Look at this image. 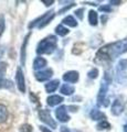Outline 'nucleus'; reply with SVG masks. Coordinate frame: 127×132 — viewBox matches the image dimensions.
Listing matches in <instances>:
<instances>
[{"label":"nucleus","instance_id":"obj_6","mask_svg":"<svg viewBox=\"0 0 127 132\" xmlns=\"http://www.w3.org/2000/svg\"><path fill=\"white\" fill-rule=\"evenodd\" d=\"M125 105H126V101L123 97H118L116 98L115 100L113 101L112 104V108H110V111L114 116H119L123 111L125 109Z\"/></svg>","mask_w":127,"mask_h":132},{"label":"nucleus","instance_id":"obj_9","mask_svg":"<svg viewBox=\"0 0 127 132\" xmlns=\"http://www.w3.org/2000/svg\"><path fill=\"white\" fill-rule=\"evenodd\" d=\"M55 116L60 122H68L70 120V116L68 114L66 107L65 106H60L59 108L55 110Z\"/></svg>","mask_w":127,"mask_h":132},{"label":"nucleus","instance_id":"obj_16","mask_svg":"<svg viewBox=\"0 0 127 132\" xmlns=\"http://www.w3.org/2000/svg\"><path fill=\"white\" fill-rule=\"evenodd\" d=\"M60 92H61V94H63V95L71 96V95H73V93H74V87L71 86L70 84H64V85H62Z\"/></svg>","mask_w":127,"mask_h":132},{"label":"nucleus","instance_id":"obj_31","mask_svg":"<svg viewBox=\"0 0 127 132\" xmlns=\"http://www.w3.org/2000/svg\"><path fill=\"white\" fill-rule=\"evenodd\" d=\"M60 131L61 132H72L71 130L69 129V128H66V127H61V129H60Z\"/></svg>","mask_w":127,"mask_h":132},{"label":"nucleus","instance_id":"obj_4","mask_svg":"<svg viewBox=\"0 0 127 132\" xmlns=\"http://www.w3.org/2000/svg\"><path fill=\"white\" fill-rule=\"evenodd\" d=\"M108 87H109L108 82L105 81L104 79L102 80V85H101L100 92H98V96H97V105L98 106L107 107L109 105V100H108V98L106 97V94L108 92Z\"/></svg>","mask_w":127,"mask_h":132},{"label":"nucleus","instance_id":"obj_29","mask_svg":"<svg viewBox=\"0 0 127 132\" xmlns=\"http://www.w3.org/2000/svg\"><path fill=\"white\" fill-rule=\"evenodd\" d=\"M73 6H74V3H71V5H70V6H68V7H64L62 10H60V11H59V14H62V13H64L65 11H68V10L70 9V8H72Z\"/></svg>","mask_w":127,"mask_h":132},{"label":"nucleus","instance_id":"obj_26","mask_svg":"<svg viewBox=\"0 0 127 132\" xmlns=\"http://www.w3.org/2000/svg\"><path fill=\"white\" fill-rule=\"evenodd\" d=\"M32 127L30 125H28V123H26V125H22L21 127H20V132H32Z\"/></svg>","mask_w":127,"mask_h":132},{"label":"nucleus","instance_id":"obj_22","mask_svg":"<svg viewBox=\"0 0 127 132\" xmlns=\"http://www.w3.org/2000/svg\"><path fill=\"white\" fill-rule=\"evenodd\" d=\"M127 69V60H121L118 63V72H125Z\"/></svg>","mask_w":127,"mask_h":132},{"label":"nucleus","instance_id":"obj_11","mask_svg":"<svg viewBox=\"0 0 127 132\" xmlns=\"http://www.w3.org/2000/svg\"><path fill=\"white\" fill-rule=\"evenodd\" d=\"M62 101H63V97L59 96V95H52V96L48 97V99H47V104L50 107H54L56 105L61 104Z\"/></svg>","mask_w":127,"mask_h":132},{"label":"nucleus","instance_id":"obj_14","mask_svg":"<svg viewBox=\"0 0 127 132\" xmlns=\"http://www.w3.org/2000/svg\"><path fill=\"white\" fill-rule=\"evenodd\" d=\"M89 116H91L92 120H102L103 121V120H105V118H106V116L98 109H93L91 111V113H89Z\"/></svg>","mask_w":127,"mask_h":132},{"label":"nucleus","instance_id":"obj_10","mask_svg":"<svg viewBox=\"0 0 127 132\" xmlns=\"http://www.w3.org/2000/svg\"><path fill=\"white\" fill-rule=\"evenodd\" d=\"M63 80L65 82H69V84H74V82L79 80V73L75 71L66 72L63 75Z\"/></svg>","mask_w":127,"mask_h":132},{"label":"nucleus","instance_id":"obj_8","mask_svg":"<svg viewBox=\"0 0 127 132\" xmlns=\"http://www.w3.org/2000/svg\"><path fill=\"white\" fill-rule=\"evenodd\" d=\"M53 75V71L51 68H46V69H41V71L35 72L34 76L35 79L39 81H46L48 79H50Z\"/></svg>","mask_w":127,"mask_h":132},{"label":"nucleus","instance_id":"obj_2","mask_svg":"<svg viewBox=\"0 0 127 132\" xmlns=\"http://www.w3.org/2000/svg\"><path fill=\"white\" fill-rule=\"evenodd\" d=\"M56 43H58V40L55 36H48L39 42L38 46H36V53L38 54H51L53 51H55Z\"/></svg>","mask_w":127,"mask_h":132},{"label":"nucleus","instance_id":"obj_5","mask_svg":"<svg viewBox=\"0 0 127 132\" xmlns=\"http://www.w3.org/2000/svg\"><path fill=\"white\" fill-rule=\"evenodd\" d=\"M39 118H40V120L44 122L46 125H48L49 127H51L52 129H55L56 128V122L53 120V118H52V116L50 113V111L47 110V109H41L39 111Z\"/></svg>","mask_w":127,"mask_h":132},{"label":"nucleus","instance_id":"obj_28","mask_svg":"<svg viewBox=\"0 0 127 132\" xmlns=\"http://www.w3.org/2000/svg\"><path fill=\"white\" fill-rule=\"evenodd\" d=\"M83 11H84V9H79V10H76L75 11V14H76V16L79 19H83Z\"/></svg>","mask_w":127,"mask_h":132},{"label":"nucleus","instance_id":"obj_27","mask_svg":"<svg viewBox=\"0 0 127 132\" xmlns=\"http://www.w3.org/2000/svg\"><path fill=\"white\" fill-rule=\"evenodd\" d=\"M100 10L103 12H110L112 11V8L109 6H102V7H100Z\"/></svg>","mask_w":127,"mask_h":132},{"label":"nucleus","instance_id":"obj_12","mask_svg":"<svg viewBox=\"0 0 127 132\" xmlns=\"http://www.w3.org/2000/svg\"><path fill=\"white\" fill-rule=\"evenodd\" d=\"M47 66V60H44L43 57H36L33 62V69L34 71H41Z\"/></svg>","mask_w":127,"mask_h":132},{"label":"nucleus","instance_id":"obj_18","mask_svg":"<svg viewBox=\"0 0 127 132\" xmlns=\"http://www.w3.org/2000/svg\"><path fill=\"white\" fill-rule=\"evenodd\" d=\"M62 24H63V26L72 27V28L77 27V22H76V20H75L74 18H73L72 15H68L66 18H64V19H63V21H62Z\"/></svg>","mask_w":127,"mask_h":132},{"label":"nucleus","instance_id":"obj_3","mask_svg":"<svg viewBox=\"0 0 127 132\" xmlns=\"http://www.w3.org/2000/svg\"><path fill=\"white\" fill-rule=\"evenodd\" d=\"M54 11H49V12H46L44 14H42L41 16H39L38 19H35V20H33L29 26V29H32V28H39V29H42V28H44L46 26H48L49 23H50V21L51 20L54 18Z\"/></svg>","mask_w":127,"mask_h":132},{"label":"nucleus","instance_id":"obj_15","mask_svg":"<svg viewBox=\"0 0 127 132\" xmlns=\"http://www.w3.org/2000/svg\"><path fill=\"white\" fill-rule=\"evenodd\" d=\"M8 117H9V112L6 106L0 105V123H3L7 121Z\"/></svg>","mask_w":127,"mask_h":132},{"label":"nucleus","instance_id":"obj_21","mask_svg":"<svg viewBox=\"0 0 127 132\" xmlns=\"http://www.w3.org/2000/svg\"><path fill=\"white\" fill-rule=\"evenodd\" d=\"M96 128H97V130H108L110 129V125L106 120H103L98 123Z\"/></svg>","mask_w":127,"mask_h":132},{"label":"nucleus","instance_id":"obj_30","mask_svg":"<svg viewBox=\"0 0 127 132\" xmlns=\"http://www.w3.org/2000/svg\"><path fill=\"white\" fill-rule=\"evenodd\" d=\"M40 130L42 131V132H53V131H51L50 129H48L47 127H43V126H41V127H40Z\"/></svg>","mask_w":127,"mask_h":132},{"label":"nucleus","instance_id":"obj_13","mask_svg":"<svg viewBox=\"0 0 127 132\" xmlns=\"http://www.w3.org/2000/svg\"><path fill=\"white\" fill-rule=\"evenodd\" d=\"M59 85H60V80L59 79H54V80L49 81L48 84H46V90H47V93H53V92H55V90L59 88Z\"/></svg>","mask_w":127,"mask_h":132},{"label":"nucleus","instance_id":"obj_19","mask_svg":"<svg viewBox=\"0 0 127 132\" xmlns=\"http://www.w3.org/2000/svg\"><path fill=\"white\" fill-rule=\"evenodd\" d=\"M69 32H70L69 29L65 28L63 24H59V26L55 28V33H56L58 35H60V36H65Z\"/></svg>","mask_w":127,"mask_h":132},{"label":"nucleus","instance_id":"obj_1","mask_svg":"<svg viewBox=\"0 0 127 132\" xmlns=\"http://www.w3.org/2000/svg\"><path fill=\"white\" fill-rule=\"evenodd\" d=\"M126 52H127V40L117 41V42L109 43L98 50V52L96 53L95 61L101 62V63L110 62Z\"/></svg>","mask_w":127,"mask_h":132},{"label":"nucleus","instance_id":"obj_17","mask_svg":"<svg viewBox=\"0 0 127 132\" xmlns=\"http://www.w3.org/2000/svg\"><path fill=\"white\" fill-rule=\"evenodd\" d=\"M88 22H89L91 26H94V27L97 24V22H98V15H97L96 11L91 10L88 12Z\"/></svg>","mask_w":127,"mask_h":132},{"label":"nucleus","instance_id":"obj_32","mask_svg":"<svg viewBox=\"0 0 127 132\" xmlns=\"http://www.w3.org/2000/svg\"><path fill=\"white\" fill-rule=\"evenodd\" d=\"M42 2H43V3H46V6H48V7H49V6H51L54 1H53V0H51V1H44V0H43Z\"/></svg>","mask_w":127,"mask_h":132},{"label":"nucleus","instance_id":"obj_20","mask_svg":"<svg viewBox=\"0 0 127 132\" xmlns=\"http://www.w3.org/2000/svg\"><path fill=\"white\" fill-rule=\"evenodd\" d=\"M30 34H28L26 36V39H24V42L22 44V47H21V63L24 64V62H26V47H27V43H28V39H29Z\"/></svg>","mask_w":127,"mask_h":132},{"label":"nucleus","instance_id":"obj_34","mask_svg":"<svg viewBox=\"0 0 127 132\" xmlns=\"http://www.w3.org/2000/svg\"><path fill=\"white\" fill-rule=\"evenodd\" d=\"M124 132H127V125L124 126Z\"/></svg>","mask_w":127,"mask_h":132},{"label":"nucleus","instance_id":"obj_33","mask_svg":"<svg viewBox=\"0 0 127 132\" xmlns=\"http://www.w3.org/2000/svg\"><path fill=\"white\" fill-rule=\"evenodd\" d=\"M3 53H5V50H3L2 47H0V59L3 56Z\"/></svg>","mask_w":127,"mask_h":132},{"label":"nucleus","instance_id":"obj_7","mask_svg":"<svg viewBox=\"0 0 127 132\" xmlns=\"http://www.w3.org/2000/svg\"><path fill=\"white\" fill-rule=\"evenodd\" d=\"M16 81H17V87L20 90V93H26V80H24V75L21 67L17 68L16 73Z\"/></svg>","mask_w":127,"mask_h":132},{"label":"nucleus","instance_id":"obj_23","mask_svg":"<svg viewBox=\"0 0 127 132\" xmlns=\"http://www.w3.org/2000/svg\"><path fill=\"white\" fill-rule=\"evenodd\" d=\"M7 71V64L6 63H0V81L3 80V76Z\"/></svg>","mask_w":127,"mask_h":132},{"label":"nucleus","instance_id":"obj_25","mask_svg":"<svg viewBox=\"0 0 127 132\" xmlns=\"http://www.w3.org/2000/svg\"><path fill=\"white\" fill-rule=\"evenodd\" d=\"M87 76H88L89 78H92V79H95V78L98 76V71H97V68H92L91 71L87 73Z\"/></svg>","mask_w":127,"mask_h":132},{"label":"nucleus","instance_id":"obj_24","mask_svg":"<svg viewBox=\"0 0 127 132\" xmlns=\"http://www.w3.org/2000/svg\"><path fill=\"white\" fill-rule=\"evenodd\" d=\"M5 28H6V22H5V16L3 14H0V36L2 35L3 31H5Z\"/></svg>","mask_w":127,"mask_h":132}]
</instances>
